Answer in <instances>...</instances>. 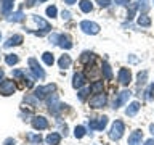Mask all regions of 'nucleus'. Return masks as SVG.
Segmentation results:
<instances>
[{"label":"nucleus","mask_w":154,"mask_h":145,"mask_svg":"<svg viewBox=\"0 0 154 145\" xmlns=\"http://www.w3.org/2000/svg\"><path fill=\"white\" fill-rule=\"evenodd\" d=\"M125 130V126L122 121H116V123L112 124V127H111V132H109V139L111 140H119L120 137H122Z\"/></svg>","instance_id":"f257e3e1"},{"label":"nucleus","mask_w":154,"mask_h":145,"mask_svg":"<svg viewBox=\"0 0 154 145\" xmlns=\"http://www.w3.org/2000/svg\"><path fill=\"white\" fill-rule=\"evenodd\" d=\"M27 63H29V66H31V71H32V74L35 79H43V77H45V71L40 68V65L37 63L35 58H29Z\"/></svg>","instance_id":"f03ea898"},{"label":"nucleus","mask_w":154,"mask_h":145,"mask_svg":"<svg viewBox=\"0 0 154 145\" xmlns=\"http://www.w3.org/2000/svg\"><path fill=\"white\" fill-rule=\"evenodd\" d=\"M80 29L85 34H90V36H95V34L100 32V26H98V24L93 23V21H87V19L80 23Z\"/></svg>","instance_id":"7ed1b4c3"},{"label":"nucleus","mask_w":154,"mask_h":145,"mask_svg":"<svg viewBox=\"0 0 154 145\" xmlns=\"http://www.w3.org/2000/svg\"><path fill=\"white\" fill-rule=\"evenodd\" d=\"M55 84H48V85H43V87H37L35 92H34V97L35 98H45L48 94H51V92H55Z\"/></svg>","instance_id":"20e7f679"},{"label":"nucleus","mask_w":154,"mask_h":145,"mask_svg":"<svg viewBox=\"0 0 154 145\" xmlns=\"http://www.w3.org/2000/svg\"><path fill=\"white\" fill-rule=\"evenodd\" d=\"M14 89H16V85H14V82L13 81H2L0 82V94L5 95V97H8V95H11Z\"/></svg>","instance_id":"39448f33"},{"label":"nucleus","mask_w":154,"mask_h":145,"mask_svg":"<svg viewBox=\"0 0 154 145\" xmlns=\"http://www.w3.org/2000/svg\"><path fill=\"white\" fill-rule=\"evenodd\" d=\"M106 102H108V98H106L104 94H96L93 98H90V106L91 108H103Z\"/></svg>","instance_id":"423d86ee"},{"label":"nucleus","mask_w":154,"mask_h":145,"mask_svg":"<svg viewBox=\"0 0 154 145\" xmlns=\"http://www.w3.org/2000/svg\"><path fill=\"white\" fill-rule=\"evenodd\" d=\"M130 95H132V92H130V90H122L117 95L116 102H114V108H120L122 105H125V103H127V100L130 98Z\"/></svg>","instance_id":"0eeeda50"},{"label":"nucleus","mask_w":154,"mask_h":145,"mask_svg":"<svg viewBox=\"0 0 154 145\" xmlns=\"http://www.w3.org/2000/svg\"><path fill=\"white\" fill-rule=\"evenodd\" d=\"M106 124H108V116H101L96 121H90L88 123L90 129H95V130H103L106 127Z\"/></svg>","instance_id":"6e6552de"},{"label":"nucleus","mask_w":154,"mask_h":145,"mask_svg":"<svg viewBox=\"0 0 154 145\" xmlns=\"http://www.w3.org/2000/svg\"><path fill=\"white\" fill-rule=\"evenodd\" d=\"M119 82L122 85H128L130 81H132V74H130V69H127V68H122V69L119 71V76H117Z\"/></svg>","instance_id":"1a4fd4ad"},{"label":"nucleus","mask_w":154,"mask_h":145,"mask_svg":"<svg viewBox=\"0 0 154 145\" xmlns=\"http://www.w3.org/2000/svg\"><path fill=\"white\" fill-rule=\"evenodd\" d=\"M32 127L37 129V130L47 129V127H48V121L43 118V116H35V118L32 119Z\"/></svg>","instance_id":"9d476101"},{"label":"nucleus","mask_w":154,"mask_h":145,"mask_svg":"<svg viewBox=\"0 0 154 145\" xmlns=\"http://www.w3.org/2000/svg\"><path fill=\"white\" fill-rule=\"evenodd\" d=\"M66 105H63V103H58V97L56 95H53L51 98H50V113L53 114H58L60 111L64 108Z\"/></svg>","instance_id":"9b49d317"},{"label":"nucleus","mask_w":154,"mask_h":145,"mask_svg":"<svg viewBox=\"0 0 154 145\" xmlns=\"http://www.w3.org/2000/svg\"><path fill=\"white\" fill-rule=\"evenodd\" d=\"M141 139H143L141 130H133L128 135V145H141Z\"/></svg>","instance_id":"f8f14e48"},{"label":"nucleus","mask_w":154,"mask_h":145,"mask_svg":"<svg viewBox=\"0 0 154 145\" xmlns=\"http://www.w3.org/2000/svg\"><path fill=\"white\" fill-rule=\"evenodd\" d=\"M58 45H60L61 48H64V50H69V48L72 47V42L69 36H66V34H60V39H58Z\"/></svg>","instance_id":"ddd939ff"},{"label":"nucleus","mask_w":154,"mask_h":145,"mask_svg":"<svg viewBox=\"0 0 154 145\" xmlns=\"http://www.w3.org/2000/svg\"><path fill=\"white\" fill-rule=\"evenodd\" d=\"M84 84H85L84 74H82V72H75L74 77H72V87H74V89H80Z\"/></svg>","instance_id":"4468645a"},{"label":"nucleus","mask_w":154,"mask_h":145,"mask_svg":"<svg viewBox=\"0 0 154 145\" xmlns=\"http://www.w3.org/2000/svg\"><path fill=\"white\" fill-rule=\"evenodd\" d=\"M21 42H23V36L21 34H14V36H11L7 42H5V47L8 48V47H13V45H19Z\"/></svg>","instance_id":"2eb2a0df"},{"label":"nucleus","mask_w":154,"mask_h":145,"mask_svg":"<svg viewBox=\"0 0 154 145\" xmlns=\"http://www.w3.org/2000/svg\"><path fill=\"white\" fill-rule=\"evenodd\" d=\"M45 140H47L48 145H60V142H61V135L58 134V132H51V134L47 135Z\"/></svg>","instance_id":"dca6fc26"},{"label":"nucleus","mask_w":154,"mask_h":145,"mask_svg":"<svg viewBox=\"0 0 154 145\" xmlns=\"http://www.w3.org/2000/svg\"><path fill=\"white\" fill-rule=\"evenodd\" d=\"M138 110H140V103H138V102H133V103H130L128 108L125 110V114H127V116H135L138 113Z\"/></svg>","instance_id":"f3484780"},{"label":"nucleus","mask_w":154,"mask_h":145,"mask_svg":"<svg viewBox=\"0 0 154 145\" xmlns=\"http://www.w3.org/2000/svg\"><path fill=\"white\" fill-rule=\"evenodd\" d=\"M34 21H35V23L38 24V26L42 27V32H47L48 29H50V24H48V23L45 21V19H42L40 16H38V14H35V16H34Z\"/></svg>","instance_id":"a211bd4d"},{"label":"nucleus","mask_w":154,"mask_h":145,"mask_svg":"<svg viewBox=\"0 0 154 145\" xmlns=\"http://www.w3.org/2000/svg\"><path fill=\"white\" fill-rule=\"evenodd\" d=\"M91 94H103V81H96L90 85Z\"/></svg>","instance_id":"6ab92c4d"},{"label":"nucleus","mask_w":154,"mask_h":145,"mask_svg":"<svg viewBox=\"0 0 154 145\" xmlns=\"http://www.w3.org/2000/svg\"><path fill=\"white\" fill-rule=\"evenodd\" d=\"M24 19V14H23V11L19 10V11H16V13H11L8 16V21H13V23H21Z\"/></svg>","instance_id":"aec40b11"},{"label":"nucleus","mask_w":154,"mask_h":145,"mask_svg":"<svg viewBox=\"0 0 154 145\" xmlns=\"http://www.w3.org/2000/svg\"><path fill=\"white\" fill-rule=\"evenodd\" d=\"M71 56L69 55H61L60 61H58V65H60V68H69L71 66Z\"/></svg>","instance_id":"412c9836"},{"label":"nucleus","mask_w":154,"mask_h":145,"mask_svg":"<svg viewBox=\"0 0 154 145\" xmlns=\"http://www.w3.org/2000/svg\"><path fill=\"white\" fill-rule=\"evenodd\" d=\"M13 3L14 0H2V13H10V10L13 8Z\"/></svg>","instance_id":"4be33fe9"},{"label":"nucleus","mask_w":154,"mask_h":145,"mask_svg":"<svg viewBox=\"0 0 154 145\" xmlns=\"http://www.w3.org/2000/svg\"><path fill=\"white\" fill-rule=\"evenodd\" d=\"M101 71H103L104 79H112V71H111V66L108 65V63H103V66H101Z\"/></svg>","instance_id":"5701e85b"},{"label":"nucleus","mask_w":154,"mask_h":145,"mask_svg":"<svg viewBox=\"0 0 154 145\" xmlns=\"http://www.w3.org/2000/svg\"><path fill=\"white\" fill-rule=\"evenodd\" d=\"M91 8H93V5H91L90 0H80V10L84 13H90Z\"/></svg>","instance_id":"b1692460"},{"label":"nucleus","mask_w":154,"mask_h":145,"mask_svg":"<svg viewBox=\"0 0 154 145\" xmlns=\"http://www.w3.org/2000/svg\"><path fill=\"white\" fill-rule=\"evenodd\" d=\"M138 24H140V26H143V27H148L149 24H151V19H149L146 14H140V16H138Z\"/></svg>","instance_id":"393cba45"},{"label":"nucleus","mask_w":154,"mask_h":145,"mask_svg":"<svg viewBox=\"0 0 154 145\" xmlns=\"http://www.w3.org/2000/svg\"><path fill=\"white\" fill-rule=\"evenodd\" d=\"M42 58H43V61H45L48 66H51L53 63H55V58H53V55H51L50 52H45V53L42 55Z\"/></svg>","instance_id":"a878e982"},{"label":"nucleus","mask_w":154,"mask_h":145,"mask_svg":"<svg viewBox=\"0 0 154 145\" xmlns=\"http://www.w3.org/2000/svg\"><path fill=\"white\" fill-rule=\"evenodd\" d=\"M5 61H7V65L13 66V65H16V63L19 61V58L16 55H7V56H5Z\"/></svg>","instance_id":"bb28decb"},{"label":"nucleus","mask_w":154,"mask_h":145,"mask_svg":"<svg viewBox=\"0 0 154 145\" xmlns=\"http://www.w3.org/2000/svg\"><path fill=\"white\" fill-rule=\"evenodd\" d=\"M74 135H75L77 139L84 137V135H85V127H84V126H77V127L74 129Z\"/></svg>","instance_id":"cd10ccee"},{"label":"nucleus","mask_w":154,"mask_h":145,"mask_svg":"<svg viewBox=\"0 0 154 145\" xmlns=\"http://www.w3.org/2000/svg\"><path fill=\"white\" fill-rule=\"evenodd\" d=\"M148 79V71H141V72H138V85H141L144 84Z\"/></svg>","instance_id":"c85d7f7f"},{"label":"nucleus","mask_w":154,"mask_h":145,"mask_svg":"<svg viewBox=\"0 0 154 145\" xmlns=\"http://www.w3.org/2000/svg\"><path fill=\"white\" fill-rule=\"evenodd\" d=\"M88 60H93V55H91L90 52H84V53H82V56H80V61L82 63H87Z\"/></svg>","instance_id":"c756f323"},{"label":"nucleus","mask_w":154,"mask_h":145,"mask_svg":"<svg viewBox=\"0 0 154 145\" xmlns=\"http://www.w3.org/2000/svg\"><path fill=\"white\" fill-rule=\"evenodd\" d=\"M56 13H58V10H56V7H53V5L47 8V14H48V16L55 18V16H56Z\"/></svg>","instance_id":"7c9ffc66"},{"label":"nucleus","mask_w":154,"mask_h":145,"mask_svg":"<svg viewBox=\"0 0 154 145\" xmlns=\"http://www.w3.org/2000/svg\"><path fill=\"white\" fill-rule=\"evenodd\" d=\"M137 8H138V5H137V3H133V5H132V8L128 10V13H127V18H128V21L133 18V14H135V11H137Z\"/></svg>","instance_id":"2f4dec72"},{"label":"nucleus","mask_w":154,"mask_h":145,"mask_svg":"<svg viewBox=\"0 0 154 145\" xmlns=\"http://www.w3.org/2000/svg\"><path fill=\"white\" fill-rule=\"evenodd\" d=\"M146 98L148 100L154 98V84H151V85H149V89L146 90Z\"/></svg>","instance_id":"473e14b6"},{"label":"nucleus","mask_w":154,"mask_h":145,"mask_svg":"<svg viewBox=\"0 0 154 145\" xmlns=\"http://www.w3.org/2000/svg\"><path fill=\"white\" fill-rule=\"evenodd\" d=\"M96 2H98V5L101 8H106V7H109V5H111V0H96Z\"/></svg>","instance_id":"72a5a7b5"},{"label":"nucleus","mask_w":154,"mask_h":145,"mask_svg":"<svg viewBox=\"0 0 154 145\" xmlns=\"http://www.w3.org/2000/svg\"><path fill=\"white\" fill-rule=\"evenodd\" d=\"M13 77H23V79H24V77H26V74H24L23 71H19V69H14V71H13Z\"/></svg>","instance_id":"f704fd0d"},{"label":"nucleus","mask_w":154,"mask_h":145,"mask_svg":"<svg viewBox=\"0 0 154 145\" xmlns=\"http://www.w3.org/2000/svg\"><path fill=\"white\" fill-rule=\"evenodd\" d=\"M88 92H90V89H84V90H80V92H79V98H80V100H84Z\"/></svg>","instance_id":"c9c22d12"},{"label":"nucleus","mask_w":154,"mask_h":145,"mask_svg":"<svg viewBox=\"0 0 154 145\" xmlns=\"http://www.w3.org/2000/svg\"><path fill=\"white\" fill-rule=\"evenodd\" d=\"M58 39H60V34H51V36H50V42H53V44H56V45H58Z\"/></svg>","instance_id":"e433bc0d"},{"label":"nucleus","mask_w":154,"mask_h":145,"mask_svg":"<svg viewBox=\"0 0 154 145\" xmlns=\"http://www.w3.org/2000/svg\"><path fill=\"white\" fill-rule=\"evenodd\" d=\"M31 139L34 140V142H37V143H40V142H42V137H40V135H32Z\"/></svg>","instance_id":"4c0bfd02"},{"label":"nucleus","mask_w":154,"mask_h":145,"mask_svg":"<svg viewBox=\"0 0 154 145\" xmlns=\"http://www.w3.org/2000/svg\"><path fill=\"white\" fill-rule=\"evenodd\" d=\"M61 16H63V19H66V21H67V19L71 18V13H69V11H63Z\"/></svg>","instance_id":"58836bf2"},{"label":"nucleus","mask_w":154,"mask_h":145,"mask_svg":"<svg viewBox=\"0 0 154 145\" xmlns=\"http://www.w3.org/2000/svg\"><path fill=\"white\" fill-rule=\"evenodd\" d=\"M24 84H26L27 87H32V81L29 79V77H24Z\"/></svg>","instance_id":"ea45409f"},{"label":"nucleus","mask_w":154,"mask_h":145,"mask_svg":"<svg viewBox=\"0 0 154 145\" xmlns=\"http://www.w3.org/2000/svg\"><path fill=\"white\" fill-rule=\"evenodd\" d=\"M130 0H116V3L117 5H128Z\"/></svg>","instance_id":"a19ab883"},{"label":"nucleus","mask_w":154,"mask_h":145,"mask_svg":"<svg viewBox=\"0 0 154 145\" xmlns=\"http://www.w3.org/2000/svg\"><path fill=\"white\" fill-rule=\"evenodd\" d=\"M3 145H14V140H13L11 137H10V139L5 140V143H3Z\"/></svg>","instance_id":"79ce46f5"},{"label":"nucleus","mask_w":154,"mask_h":145,"mask_svg":"<svg viewBox=\"0 0 154 145\" xmlns=\"http://www.w3.org/2000/svg\"><path fill=\"white\" fill-rule=\"evenodd\" d=\"M144 145H154V139H149V140H146V142H144Z\"/></svg>","instance_id":"37998d69"},{"label":"nucleus","mask_w":154,"mask_h":145,"mask_svg":"<svg viewBox=\"0 0 154 145\" xmlns=\"http://www.w3.org/2000/svg\"><path fill=\"white\" fill-rule=\"evenodd\" d=\"M64 2H66L67 5H74V3L77 2V0H64Z\"/></svg>","instance_id":"c03bdc74"},{"label":"nucleus","mask_w":154,"mask_h":145,"mask_svg":"<svg viewBox=\"0 0 154 145\" xmlns=\"http://www.w3.org/2000/svg\"><path fill=\"white\" fill-rule=\"evenodd\" d=\"M149 130H151V134L154 135V124H149Z\"/></svg>","instance_id":"a18cd8bd"},{"label":"nucleus","mask_w":154,"mask_h":145,"mask_svg":"<svg viewBox=\"0 0 154 145\" xmlns=\"http://www.w3.org/2000/svg\"><path fill=\"white\" fill-rule=\"evenodd\" d=\"M26 2H27L29 7H32V5H34V0H26Z\"/></svg>","instance_id":"49530a36"},{"label":"nucleus","mask_w":154,"mask_h":145,"mask_svg":"<svg viewBox=\"0 0 154 145\" xmlns=\"http://www.w3.org/2000/svg\"><path fill=\"white\" fill-rule=\"evenodd\" d=\"M3 79V69H0V81Z\"/></svg>","instance_id":"de8ad7c7"},{"label":"nucleus","mask_w":154,"mask_h":145,"mask_svg":"<svg viewBox=\"0 0 154 145\" xmlns=\"http://www.w3.org/2000/svg\"><path fill=\"white\" fill-rule=\"evenodd\" d=\"M40 2H47V0H40Z\"/></svg>","instance_id":"09e8293b"},{"label":"nucleus","mask_w":154,"mask_h":145,"mask_svg":"<svg viewBox=\"0 0 154 145\" xmlns=\"http://www.w3.org/2000/svg\"><path fill=\"white\" fill-rule=\"evenodd\" d=\"M0 39H2V34H0Z\"/></svg>","instance_id":"8fccbe9b"}]
</instances>
